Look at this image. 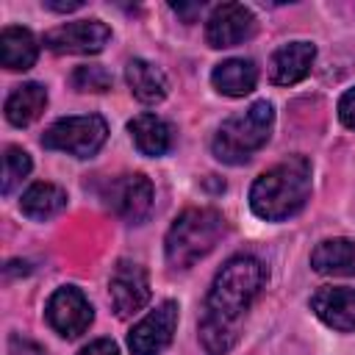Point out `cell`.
Here are the masks:
<instances>
[{
	"mask_svg": "<svg viewBox=\"0 0 355 355\" xmlns=\"http://www.w3.org/2000/svg\"><path fill=\"white\" fill-rule=\"evenodd\" d=\"M311 194V164L302 155H291L263 175L250 189V208L266 222H280L302 211Z\"/></svg>",
	"mask_w": 355,
	"mask_h": 355,
	"instance_id": "obj_1",
	"label": "cell"
},
{
	"mask_svg": "<svg viewBox=\"0 0 355 355\" xmlns=\"http://www.w3.org/2000/svg\"><path fill=\"white\" fill-rule=\"evenodd\" d=\"M266 280V269L252 255H236L230 258L214 277L205 300V316L214 322H222L227 327H236L239 316L250 308V302L258 297L261 286Z\"/></svg>",
	"mask_w": 355,
	"mask_h": 355,
	"instance_id": "obj_2",
	"label": "cell"
},
{
	"mask_svg": "<svg viewBox=\"0 0 355 355\" xmlns=\"http://www.w3.org/2000/svg\"><path fill=\"white\" fill-rule=\"evenodd\" d=\"M225 236V216L214 208H189L183 211L164 241L166 263L172 269H189L200 258H205L219 239Z\"/></svg>",
	"mask_w": 355,
	"mask_h": 355,
	"instance_id": "obj_3",
	"label": "cell"
},
{
	"mask_svg": "<svg viewBox=\"0 0 355 355\" xmlns=\"http://www.w3.org/2000/svg\"><path fill=\"white\" fill-rule=\"evenodd\" d=\"M272 122H275V108L266 100L252 103L244 114H236L230 119H225L211 141L214 155L222 164H247L252 158V153H258L269 133H272Z\"/></svg>",
	"mask_w": 355,
	"mask_h": 355,
	"instance_id": "obj_4",
	"label": "cell"
},
{
	"mask_svg": "<svg viewBox=\"0 0 355 355\" xmlns=\"http://www.w3.org/2000/svg\"><path fill=\"white\" fill-rule=\"evenodd\" d=\"M105 136H108L105 119L97 114H86V116H67L53 122L44 130L42 144L47 150H61L75 158H92L105 144Z\"/></svg>",
	"mask_w": 355,
	"mask_h": 355,
	"instance_id": "obj_5",
	"label": "cell"
},
{
	"mask_svg": "<svg viewBox=\"0 0 355 355\" xmlns=\"http://www.w3.org/2000/svg\"><path fill=\"white\" fill-rule=\"evenodd\" d=\"M111 39V31L100 19H78L44 33V47L58 55H94Z\"/></svg>",
	"mask_w": 355,
	"mask_h": 355,
	"instance_id": "obj_6",
	"label": "cell"
},
{
	"mask_svg": "<svg viewBox=\"0 0 355 355\" xmlns=\"http://www.w3.org/2000/svg\"><path fill=\"white\" fill-rule=\"evenodd\" d=\"M44 316H47V324L64 336V338H75L80 333L89 330L94 313H92V305L89 300L83 297L80 288L75 286H61L50 294L47 300V308H44Z\"/></svg>",
	"mask_w": 355,
	"mask_h": 355,
	"instance_id": "obj_7",
	"label": "cell"
},
{
	"mask_svg": "<svg viewBox=\"0 0 355 355\" xmlns=\"http://www.w3.org/2000/svg\"><path fill=\"white\" fill-rule=\"evenodd\" d=\"M105 202L119 219H125L130 225H139L153 211V183L139 172L119 175V178H114L108 183Z\"/></svg>",
	"mask_w": 355,
	"mask_h": 355,
	"instance_id": "obj_8",
	"label": "cell"
},
{
	"mask_svg": "<svg viewBox=\"0 0 355 355\" xmlns=\"http://www.w3.org/2000/svg\"><path fill=\"white\" fill-rule=\"evenodd\" d=\"M178 327V305L172 300L161 302L155 311H150L139 324H133L128 336V347L133 355H161Z\"/></svg>",
	"mask_w": 355,
	"mask_h": 355,
	"instance_id": "obj_9",
	"label": "cell"
},
{
	"mask_svg": "<svg viewBox=\"0 0 355 355\" xmlns=\"http://www.w3.org/2000/svg\"><path fill=\"white\" fill-rule=\"evenodd\" d=\"M108 297L116 316H133L150 300V277L144 266L133 261H119L108 280Z\"/></svg>",
	"mask_w": 355,
	"mask_h": 355,
	"instance_id": "obj_10",
	"label": "cell"
},
{
	"mask_svg": "<svg viewBox=\"0 0 355 355\" xmlns=\"http://www.w3.org/2000/svg\"><path fill=\"white\" fill-rule=\"evenodd\" d=\"M255 33V17L241 3H222L214 8L205 25V42L211 47H233Z\"/></svg>",
	"mask_w": 355,
	"mask_h": 355,
	"instance_id": "obj_11",
	"label": "cell"
},
{
	"mask_svg": "<svg viewBox=\"0 0 355 355\" xmlns=\"http://www.w3.org/2000/svg\"><path fill=\"white\" fill-rule=\"evenodd\" d=\"M311 311L333 330L352 333L355 330V288L347 286H322L311 297Z\"/></svg>",
	"mask_w": 355,
	"mask_h": 355,
	"instance_id": "obj_12",
	"label": "cell"
},
{
	"mask_svg": "<svg viewBox=\"0 0 355 355\" xmlns=\"http://www.w3.org/2000/svg\"><path fill=\"white\" fill-rule=\"evenodd\" d=\"M313 58H316V47L311 42H288V44L277 47L272 61H269L272 83H277V86L300 83L311 72Z\"/></svg>",
	"mask_w": 355,
	"mask_h": 355,
	"instance_id": "obj_13",
	"label": "cell"
},
{
	"mask_svg": "<svg viewBox=\"0 0 355 355\" xmlns=\"http://www.w3.org/2000/svg\"><path fill=\"white\" fill-rule=\"evenodd\" d=\"M211 83L216 92H222L227 97H244L258 83V67L250 58H227L214 67Z\"/></svg>",
	"mask_w": 355,
	"mask_h": 355,
	"instance_id": "obj_14",
	"label": "cell"
},
{
	"mask_svg": "<svg viewBox=\"0 0 355 355\" xmlns=\"http://www.w3.org/2000/svg\"><path fill=\"white\" fill-rule=\"evenodd\" d=\"M311 266L322 275H355V241L324 239L311 252Z\"/></svg>",
	"mask_w": 355,
	"mask_h": 355,
	"instance_id": "obj_15",
	"label": "cell"
},
{
	"mask_svg": "<svg viewBox=\"0 0 355 355\" xmlns=\"http://www.w3.org/2000/svg\"><path fill=\"white\" fill-rule=\"evenodd\" d=\"M125 80H128V89L133 92V97L147 103V105L150 103H161L166 97V78H164V72L155 64L144 61V58L128 61Z\"/></svg>",
	"mask_w": 355,
	"mask_h": 355,
	"instance_id": "obj_16",
	"label": "cell"
},
{
	"mask_svg": "<svg viewBox=\"0 0 355 355\" xmlns=\"http://www.w3.org/2000/svg\"><path fill=\"white\" fill-rule=\"evenodd\" d=\"M128 130L133 136V144L141 155H164L172 147V130L164 119L155 114H139L128 122Z\"/></svg>",
	"mask_w": 355,
	"mask_h": 355,
	"instance_id": "obj_17",
	"label": "cell"
},
{
	"mask_svg": "<svg viewBox=\"0 0 355 355\" xmlns=\"http://www.w3.org/2000/svg\"><path fill=\"white\" fill-rule=\"evenodd\" d=\"M39 44L28 28H3L0 33V61L6 69H31L36 64Z\"/></svg>",
	"mask_w": 355,
	"mask_h": 355,
	"instance_id": "obj_18",
	"label": "cell"
},
{
	"mask_svg": "<svg viewBox=\"0 0 355 355\" xmlns=\"http://www.w3.org/2000/svg\"><path fill=\"white\" fill-rule=\"evenodd\" d=\"M44 105H47L44 86L42 83H22L6 100V119L17 128H25V125H31L33 119L42 116Z\"/></svg>",
	"mask_w": 355,
	"mask_h": 355,
	"instance_id": "obj_19",
	"label": "cell"
},
{
	"mask_svg": "<svg viewBox=\"0 0 355 355\" xmlns=\"http://www.w3.org/2000/svg\"><path fill=\"white\" fill-rule=\"evenodd\" d=\"M19 208H22V214L28 219H36V222L53 219L67 208V191L61 186H55V183H33L22 194Z\"/></svg>",
	"mask_w": 355,
	"mask_h": 355,
	"instance_id": "obj_20",
	"label": "cell"
},
{
	"mask_svg": "<svg viewBox=\"0 0 355 355\" xmlns=\"http://www.w3.org/2000/svg\"><path fill=\"white\" fill-rule=\"evenodd\" d=\"M200 341L208 355H225L239 341V327H227L222 322H214L208 316L200 319Z\"/></svg>",
	"mask_w": 355,
	"mask_h": 355,
	"instance_id": "obj_21",
	"label": "cell"
},
{
	"mask_svg": "<svg viewBox=\"0 0 355 355\" xmlns=\"http://www.w3.org/2000/svg\"><path fill=\"white\" fill-rule=\"evenodd\" d=\"M31 155L22 150V147H6L3 153V194H11L17 183H22V178H28L31 172Z\"/></svg>",
	"mask_w": 355,
	"mask_h": 355,
	"instance_id": "obj_22",
	"label": "cell"
},
{
	"mask_svg": "<svg viewBox=\"0 0 355 355\" xmlns=\"http://www.w3.org/2000/svg\"><path fill=\"white\" fill-rule=\"evenodd\" d=\"M72 86L78 92H105L111 89V75L100 64H86L72 72Z\"/></svg>",
	"mask_w": 355,
	"mask_h": 355,
	"instance_id": "obj_23",
	"label": "cell"
},
{
	"mask_svg": "<svg viewBox=\"0 0 355 355\" xmlns=\"http://www.w3.org/2000/svg\"><path fill=\"white\" fill-rule=\"evenodd\" d=\"M8 355H44V349H42L36 341H31V338L14 333V336L8 338Z\"/></svg>",
	"mask_w": 355,
	"mask_h": 355,
	"instance_id": "obj_24",
	"label": "cell"
},
{
	"mask_svg": "<svg viewBox=\"0 0 355 355\" xmlns=\"http://www.w3.org/2000/svg\"><path fill=\"white\" fill-rule=\"evenodd\" d=\"M338 119L349 130H355V89H347L341 94V100H338Z\"/></svg>",
	"mask_w": 355,
	"mask_h": 355,
	"instance_id": "obj_25",
	"label": "cell"
},
{
	"mask_svg": "<svg viewBox=\"0 0 355 355\" xmlns=\"http://www.w3.org/2000/svg\"><path fill=\"white\" fill-rule=\"evenodd\" d=\"M78 355H119V349H116V344L111 338H97V341L86 344Z\"/></svg>",
	"mask_w": 355,
	"mask_h": 355,
	"instance_id": "obj_26",
	"label": "cell"
},
{
	"mask_svg": "<svg viewBox=\"0 0 355 355\" xmlns=\"http://www.w3.org/2000/svg\"><path fill=\"white\" fill-rule=\"evenodd\" d=\"M172 11L180 14L186 22H194V17L202 11V3H191V6H183V3H172Z\"/></svg>",
	"mask_w": 355,
	"mask_h": 355,
	"instance_id": "obj_27",
	"label": "cell"
},
{
	"mask_svg": "<svg viewBox=\"0 0 355 355\" xmlns=\"http://www.w3.org/2000/svg\"><path fill=\"white\" fill-rule=\"evenodd\" d=\"M44 8H50V11H75V8H80V0H69V3H44Z\"/></svg>",
	"mask_w": 355,
	"mask_h": 355,
	"instance_id": "obj_28",
	"label": "cell"
}]
</instances>
